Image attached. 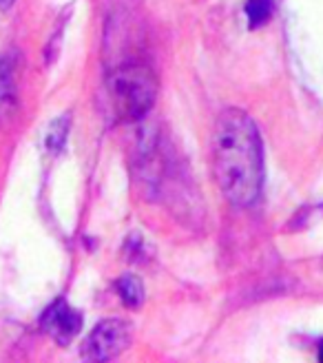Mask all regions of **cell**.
<instances>
[{"instance_id":"2","label":"cell","mask_w":323,"mask_h":363,"mask_svg":"<svg viewBox=\"0 0 323 363\" xmlns=\"http://www.w3.org/2000/svg\"><path fill=\"white\" fill-rule=\"evenodd\" d=\"M106 94L118 120L135 122L144 118L157 98L155 74L144 65H127L106 78Z\"/></svg>"},{"instance_id":"6","label":"cell","mask_w":323,"mask_h":363,"mask_svg":"<svg viewBox=\"0 0 323 363\" xmlns=\"http://www.w3.org/2000/svg\"><path fill=\"white\" fill-rule=\"evenodd\" d=\"M118 295L129 308H137L142 301H144V286H142V281L137 277L127 275L118 281Z\"/></svg>"},{"instance_id":"3","label":"cell","mask_w":323,"mask_h":363,"mask_svg":"<svg viewBox=\"0 0 323 363\" xmlns=\"http://www.w3.org/2000/svg\"><path fill=\"white\" fill-rule=\"evenodd\" d=\"M133 330L129 321L104 319L100 321L82 346V357L89 361H111L131 346Z\"/></svg>"},{"instance_id":"7","label":"cell","mask_w":323,"mask_h":363,"mask_svg":"<svg viewBox=\"0 0 323 363\" xmlns=\"http://www.w3.org/2000/svg\"><path fill=\"white\" fill-rule=\"evenodd\" d=\"M273 9H275V0H248L244 11L248 16V23L250 27H261L268 18L273 16Z\"/></svg>"},{"instance_id":"10","label":"cell","mask_w":323,"mask_h":363,"mask_svg":"<svg viewBox=\"0 0 323 363\" xmlns=\"http://www.w3.org/2000/svg\"><path fill=\"white\" fill-rule=\"evenodd\" d=\"M319 357H321V361H323V343H321V352H319Z\"/></svg>"},{"instance_id":"1","label":"cell","mask_w":323,"mask_h":363,"mask_svg":"<svg viewBox=\"0 0 323 363\" xmlns=\"http://www.w3.org/2000/svg\"><path fill=\"white\" fill-rule=\"evenodd\" d=\"M215 179L228 202L255 204L264 186V147L257 124L239 108H226L212 131Z\"/></svg>"},{"instance_id":"8","label":"cell","mask_w":323,"mask_h":363,"mask_svg":"<svg viewBox=\"0 0 323 363\" xmlns=\"http://www.w3.org/2000/svg\"><path fill=\"white\" fill-rule=\"evenodd\" d=\"M13 94V80H11V67L0 56V106L11 100Z\"/></svg>"},{"instance_id":"5","label":"cell","mask_w":323,"mask_h":363,"mask_svg":"<svg viewBox=\"0 0 323 363\" xmlns=\"http://www.w3.org/2000/svg\"><path fill=\"white\" fill-rule=\"evenodd\" d=\"M69 126H71V118L69 116H60L49 124V131H47V140H45V147L49 153H58L69 135Z\"/></svg>"},{"instance_id":"9","label":"cell","mask_w":323,"mask_h":363,"mask_svg":"<svg viewBox=\"0 0 323 363\" xmlns=\"http://www.w3.org/2000/svg\"><path fill=\"white\" fill-rule=\"evenodd\" d=\"M13 3V0H0V5H3V7H9Z\"/></svg>"},{"instance_id":"4","label":"cell","mask_w":323,"mask_h":363,"mask_svg":"<svg viewBox=\"0 0 323 363\" xmlns=\"http://www.w3.org/2000/svg\"><path fill=\"white\" fill-rule=\"evenodd\" d=\"M40 325H42V330L49 337H53L60 343V346H64V343H69L71 339H74L80 333L82 317H80V313L69 301L56 299L45 311V315L40 319Z\"/></svg>"}]
</instances>
